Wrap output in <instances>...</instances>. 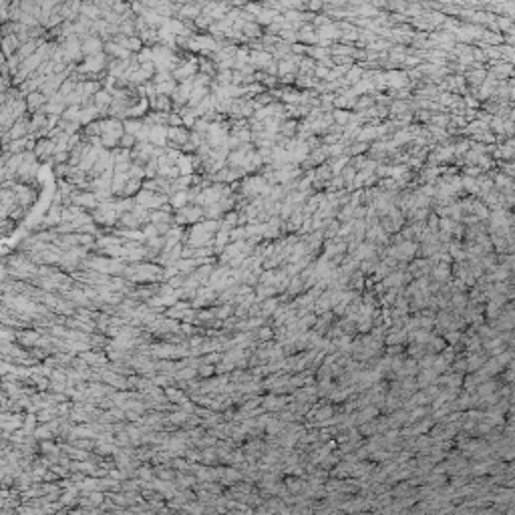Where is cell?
Segmentation results:
<instances>
[{
	"label": "cell",
	"mask_w": 515,
	"mask_h": 515,
	"mask_svg": "<svg viewBox=\"0 0 515 515\" xmlns=\"http://www.w3.org/2000/svg\"><path fill=\"white\" fill-rule=\"evenodd\" d=\"M111 155H113V161H115V165H117V163H127V161H131V151H127V149H121V147L113 149V151H111Z\"/></svg>",
	"instance_id": "cell-33"
},
{
	"label": "cell",
	"mask_w": 515,
	"mask_h": 515,
	"mask_svg": "<svg viewBox=\"0 0 515 515\" xmlns=\"http://www.w3.org/2000/svg\"><path fill=\"white\" fill-rule=\"evenodd\" d=\"M336 121H340V123H344V121H348V115L344 113V111H336Z\"/></svg>",
	"instance_id": "cell-44"
},
{
	"label": "cell",
	"mask_w": 515,
	"mask_h": 515,
	"mask_svg": "<svg viewBox=\"0 0 515 515\" xmlns=\"http://www.w3.org/2000/svg\"><path fill=\"white\" fill-rule=\"evenodd\" d=\"M79 117H81V107H67L63 119L69 121V123H79Z\"/></svg>",
	"instance_id": "cell-38"
},
{
	"label": "cell",
	"mask_w": 515,
	"mask_h": 515,
	"mask_svg": "<svg viewBox=\"0 0 515 515\" xmlns=\"http://www.w3.org/2000/svg\"><path fill=\"white\" fill-rule=\"evenodd\" d=\"M155 145H151V143H137L133 149H131V161L133 163H137V165H141V167H145L153 157H155Z\"/></svg>",
	"instance_id": "cell-6"
},
{
	"label": "cell",
	"mask_w": 515,
	"mask_h": 515,
	"mask_svg": "<svg viewBox=\"0 0 515 515\" xmlns=\"http://www.w3.org/2000/svg\"><path fill=\"white\" fill-rule=\"evenodd\" d=\"M203 220H205V212H203V208H199V205H195V203H189L183 210L175 212V226H183V228L189 226L191 228V226H195Z\"/></svg>",
	"instance_id": "cell-4"
},
{
	"label": "cell",
	"mask_w": 515,
	"mask_h": 515,
	"mask_svg": "<svg viewBox=\"0 0 515 515\" xmlns=\"http://www.w3.org/2000/svg\"><path fill=\"white\" fill-rule=\"evenodd\" d=\"M205 4H208V2H183V6H181V10H179L177 18H179L181 22H195V18L201 16Z\"/></svg>",
	"instance_id": "cell-10"
},
{
	"label": "cell",
	"mask_w": 515,
	"mask_h": 515,
	"mask_svg": "<svg viewBox=\"0 0 515 515\" xmlns=\"http://www.w3.org/2000/svg\"><path fill=\"white\" fill-rule=\"evenodd\" d=\"M117 230H141V224H139V220L129 212V214H125V216L119 218Z\"/></svg>",
	"instance_id": "cell-24"
},
{
	"label": "cell",
	"mask_w": 515,
	"mask_h": 515,
	"mask_svg": "<svg viewBox=\"0 0 515 515\" xmlns=\"http://www.w3.org/2000/svg\"><path fill=\"white\" fill-rule=\"evenodd\" d=\"M71 199H73V205H79V208L85 210V212H93V210L99 208V199H97V195H95L93 191H81V189H77Z\"/></svg>",
	"instance_id": "cell-8"
},
{
	"label": "cell",
	"mask_w": 515,
	"mask_h": 515,
	"mask_svg": "<svg viewBox=\"0 0 515 515\" xmlns=\"http://www.w3.org/2000/svg\"><path fill=\"white\" fill-rule=\"evenodd\" d=\"M105 55H107L109 59H119V61H129V59L133 57L131 50L123 48V46H121V44H117L115 40L105 42Z\"/></svg>",
	"instance_id": "cell-13"
},
{
	"label": "cell",
	"mask_w": 515,
	"mask_h": 515,
	"mask_svg": "<svg viewBox=\"0 0 515 515\" xmlns=\"http://www.w3.org/2000/svg\"><path fill=\"white\" fill-rule=\"evenodd\" d=\"M16 228V222H12V220H2V236L6 238V236H10V232Z\"/></svg>",
	"instance_id": "cell-43"
},
{
	"label": "cell",
	"mask_w": 515,
	"mask_h": 515,
	"mask_svg": "<svg viewBox=\"0 0 515 515\" xmlns=\"http://www.w3.org/2000/svg\"><path fill=\"white\" fill-rule=\"evenodd\" d=\"M143 189V181L141 179H129L127 181V185H125V189H123V193H121V197H127V199H135V195L139 193Z\"/></svg>",
	"instance_id": "cell-23"
},
{
	"label": "cell",
	"mask_w": 515,
	"mask_h": 515,
	"mask_svg": "<svg viewBox=\"0 0 515 515\" xmlns=\"http://www.w3.org/2000/svg\"><path fill=\"white\" fill-rule=\"evenodd\" d=\"M294 133H296V121H294V119H292V121H288V119H286V121H282L280 135H282V137H286V139H290Z\"/></svg>",
	"instance_id": "cell-37"
},
{
	"label": "cell",
	"mask_w": 515,
	"mask_h": 515,
	"mask_svg": "<svg viewBox=\"0 0 515 515\" xmlns=\"http://www.w3.org/2000/svg\"><path fill=\"white\" fill-rule=\"evenodd\" d=\"M191 139V131L187 127H169V145L173 149H181L183 145H187Z\"/></svg>",
	"instance_id": "cell-11"
},
{
	"label": "cell",
	"mask_w": 515,
	"mask_h": 515,
	"mask_svg": "<svg viewBox=\"0 0 515 515\" xmlns=\"http://www.w3.org/2000/svg\"><path fill=\"white\" fill-rule=\"evenodd\" d=\"M151 224L153 226H159V224H173L175 226V214L155 210V212H151Z\"/></svg>",
	"instance_id": "cell-21"
},
{
	"label": "cell",
	"mask_w": 515,
	"mask_h": 515,
	"mask_svg": "<svg viewBox=\"0 0 515 515\" xmlns=\"http://www.w3.org/2000/svg\"><path fill=\"white\" fill-rule=\"evenodd\" d=\"M181 125H183V119H181V115H179L177 111L169 113V127H181Z\"/></svg>",
	"instance_id": "cell-42"
},
{
	"label": "cell",
	"mask_w": 515,
	"mask_h": 515,
	"mask_svg": "<svg viewBox=\"0 0 515 515\" xmlns=\"http://www.w3.org/2000/svg\"><path fill=\"white\" fill-rule=\"evenodd\" d=\"M177 169H179L181 175H193V173H195L193 155H181V159L177 161Z\"/></svg>",
	"instance_id": "cell-27"
},
{
	"label": "cell",
	"mask_w": 515,
	"mask_h": 515,
	"mask_svg": "<svg viewBox=\"0 0 515 515\" xmlns=\"http://www.w3.org/2000/svg\"><path fill=\"white\" fill-rule=\"evenodd\" d=\"M101 125H103V135H101L103 147L109 149V151L117 149V147H119V143H121V139L125 137L123 121L107 117V119H103V121H101Z\"/></svg>",
	"instance_id": "cell-2"
},
{
	"label": "cell",
	"mask_w": 515,
	"mask_h": 515,
	"mask_svg": "<svg viewBox=\"0 0 515 515\" xmlns=\"http://www.w3.org/2000/svg\"><path fill=\"white\" fill-rule=\"evenodd\" d=\"M10 189L14 191L18 205H22L24 210H28L30 205L34 203V199H36V191H34V187H32V185H26V183H18V181H14V185H12Z\"/></svg>",
	"instance_id": "cell-7"
},
{
	"label": "cell",
	"mask_w": 515,
	"mask_h": 515,
	"mask_svg": "<svg viewBox=\"0 0 515 515\" xmlns=\"http://www.w3.org/2000/svg\"><path fill=\"white\" fill-rule=\"evenodd\" d=\"M216 107H218V97H216L214 93H210L208 97H205V99L201 101V105L195 109V113H197V117H199V119H203L205 115L214 113V111H216Z\"/></svg>",
	"instance_id": "cell-19"
},
{
	"label": "cell",
	"mask_w": 515,
	"mask_h": 515,
	"mask_svg": "<svg viewBox=\"0 0 515 515\" xmlns=\"http://www.w3.org/2000/svg\"><path fill=\"white\" fill-rule=\"evenodd\" d=\"M20 46H22V42H20V38L16 36V34H12V36H4L2 38V53H4V61L6 59H10V57H14L18 50H20Z\"/></svg>",
	"instance_id": "cell-18"
},
{
	"label": "cell",
	"mask_w": 515,
	"mask_h": 515,
	"mask_svg": "<svg viewBox=\"0 0 515 515\" xmlns=\"http://www.w3.org/2000/svg\"><path fill=\"white\" fill-rule=\"evenodd\" d=\"M137 143H139V141H137V139H135L133 135H127V133H125V137L121 139L119 147H121V149H127V151H131V149H133V147H135Z\"/></svg>",
	"instance_id": "cell-41"
},
{
	"label": "cell",
	"mask_w": 515,
	"mask_h": 515,
	"mask_svg": "<svg viewBox=\"0 0 515 515\" xmlns=\"http://www.w3.org/2000/svg\"><path fill=\"white\" fill-rule=\"evenodd\" d=\"M133 208H135V199H127V197H117V199H115V210H117L119 218L125 216V214H129Z\"/></svg>",
	"instance_id": "cell-30"
},
{
	"label": "cell",
	"mask_w": 515,
	"mask_h": 515,
	"mask_svg": "<svg viewBox=\"0 0 515 515\" xmlns=\"http://www.w3.org/2000/svg\"><path fill=\"white\" fill-rule=\"evenodd\" d=\"M141 232H143V234H145V240H147V242H149V240H153V238H157V236H159V232H157V228H155V226H153V224H147V226H143V228H141ZM147 242H145V244H147Z\"/></svg>",
	"instance_id": "cell-40"
},
{
	"label": "cell",
	"mask_w": 515,
	"mask_h": 515,
	"mask_svg": "<svg viewBox=\"0 0 515 515\" xmlns=\"http://www.w3.org/2000/svg\"><path fill=\"white\" fill-rule=\"evenodd\" d=\"M199 73H203V75H208V77L216 79V75H218V67H216V63H214L212 59H208V57H199Z\"/></svg>",
	"instance_id": "cell-26"
},
{
	"label": "cell",
	"mask_w": 515,
	"mask_h": 515,
	"mask_svg": "<svg viewBox=\"0 0 515 515\" xmlns=\"http://www.w3.org/2000/svg\"><path fill=\"white\" fill-rule=\"evenodd\" d=\"M210 127H212V123H210V121H205V119H197V123H195V127H193L191 131H195V133H199V135H203V137H208Z\"/></svg>",
	"instance_id": "cell-39"
},
{
	"label": "cell",
	"mask_w": 515,
	"mask_h": 515,
	"mask_svg": "<svg viewBox=\"0 0 515 515\" xmlns=\"http://www.w3.org/2000/svg\"><path fill=\"white\" fill-rule=\"evenodd\" d=\"M169 203H171V208H173L175 212L183 210L185 205H189V195H187V191H177V193H171V195H169Z\"/></svg>",
	"instance_id": "cell-22"
},
{
	"label": "cell",
	"mask_w": 515,
	"mask_h": 515,
	"mask_svg": "<svg viewBox=\"0 0 515 515\" xmlns=\"http://www.w3.org/2000/svg\"><path fill=\"white\" fill-rule=\"evenodd\" d=\"M8 135H10V139H12V141L28 137V135H30V117L26 115V117L18 119V121L14 123V127L8 131Z\"/></svg>",
	"instance_id": "cell-16"
},
{
	"label": "cell",
	"mask_w": 515,
	"mask_h": 515,
	"mask_svg": "<svg viewBox=\"0 0 515 515\" xmlns=\"http://www.w3.org/2000/svg\"><path fill=\"white\" fill-rule=\"evenodd\" d=\"M220 87H228V85H234V71H222V73H218L216 75V79H214Z\"/></svg>",
	"instance_id": "cell-35"
},
{
	"label": "cell",
	"mask_w": 515,
	"mask_h": 515,
	"mask_svg": "<svg viewBox=\"0 0 515 515\" xmlns=\"http://www.w3.org/2000/svg\"><path fill=\"white\" fill-rule=\"evenodd\" d=\"M197 73H199V57L187 55V57L183 59V63H181L171 75H173V79H175L177 83H185V81L193 79Z\"/></svg>",
	"instance_id": "cell-5"
},
{
	"label": "cell",
	"mask_w": 515,
	"mask_h": 515,
	"mask_svg": "<svg viewBox=\"0 0 515 515\" xmlns=\"http://www.w3.org/2000/svg\"><path fill=\"white\" fill-rule=\"evenodd\" d=\"M57 153V143L53 139H38L34 147V155L38 161H53Z\"/></svg>",
	"instance_id": "cell-9"
},
{
	"label": "cell",
	"mask_w": 515,
	"mask_h": 515,
	"mask_svg": "<svg viewBox=\"0 0 515 515\" xmlns=\"http://www.w3.org/2000/svg\"><path fill=\"white\" fill-rule=\"evenodd\" d=\"M99 53H105V42H103L101 36H87L83 40V55L85 57H93V55H99Z\"/></svg>",
	"instance_id": "cell-12"
},
{
	"label": "cell",
	"mask_w": 515,
	"mask_h": 515,
	"mask_svg": "<svg viewBox=\"0 0 515 515\" xmlns=\"http://www.w3.org/2000/svg\"><path fill=\"white\" fill-rule=\"evenodd\" d=\"M149 105H151V111H155V113H173L175 111L171 97H165V95H157V97L149 99Z\"/></svg>",
	"instance_id": "cell-14"
},
{
	"label": "cell",
	"mask_w": 515,
	"mask_h": 515,
	"mask_svg": "<svg viewBox=\"0 0 515 515\" xmlns=\"http://www.w3.org/2000/svg\"><path fill=\"white\" fill-rule=\"evenodd\" d=\"M83 135H85L87 139H93V137H101V135H103V125H101V121H95V123L87 125V127L83 129Z\"/></svg>",
	"instance_id": "cell-32"
},
{
	"label": "cell",
	"mask_w": 515,
	"mask_h": 515,
	"mask_svg": "<svg viewBox=\"0 0 515 515\" xmlns=\"http://www.w3.org/2000/svg\"><path fill=\"white\" fill-rule=\"evenodd\" d=\"M179 115H181V119H183V127H187L189 131L195 127V123H197V113H195V109H191V107H183L181 111H177Z\"/></svg>",
	"instance_id": "cell-25"
},
{
	"label": "cell",
	"mask_w": 515,
	"mask_h": 515,
	"mask_svg": "<svg viewBox=\"0 0 515 515\" xmlns=\"http://www.w3.org/2000/svg\"><path fill=\"white\" fill-rule=\"evenodd\" d=\"M123 127H125V133H127V135H133V137L137 139V135L141 133V129L145 127V123H143V119H127V121H123Z\"/></svg>",
	"instance_id": "cell-29"
},
{
	"label": "cell",
	"mask_w": 515,
	"mask_h": 515,
	"mask_svg": "<svg viewBox=\"0 0 515 515\" xmlns=\"http://www.w3.org/2000/svg\"><path fill=\"white\" fill-rule=\"evenodd\" d=\"M212 91H210V87H193V91H191V99H189V105L187 107H191V109H197L199 105H201V101L208 97Z\"/></svg>",
	"instance_id": "cell-20"
},
{
	"label": "cell",
	"mask_w": 515,
	"mask_h": 515,
	"mask_svg": "<svg viewBox=\"0 0 515 515\" xmlns=\"http://www.w3.org/2000/svg\"><path fill=\"white\" fill-rule=\"evenodd\" d=\"M230 240H232V244H236V242H248L246 226H238V228H234V230L230 232Z\"/></svg>",
	"instance_id": "cell-36"
},
{
	"label": "cell",
	"mask_w": 515,
	"mask_h": 515,
	"mask_svg": "<svg viewBox=\"0 0 515 515\" xmlns=\"http://www.w3.org/2000/svg\"><path fill=\"white\" fill-rule=\"evenodd\" d=\"M81 10H83V2H79V0L61 4V14H63L65 22H77V18L81 16Z\"/></svg>",
	"instance_id": "cell-15"
},
{
	"label": "cell",
	"mask_w": 515,
	"mask_h": 515,
	"mask_svg": "<svg viewBox=\"0 0 515 515\" xmlns=\"http://www.w3.org/2000/svg\"><path fill=\"white\" fill-rule=\"evenodd\" d=\"M81 14H83V16H87L89 20H93V22H97V20H101V18H103V12L95 6V2H83V10H81Z\"/></svg>",
	"instance_id": "cell-28"
},
{
	"label": "cell",
	"mask_w": 515,
	"mask_h": 515,
	"mask_svg": "<svg viewBox=\"0 0 515 515\" xmlns=\"http://www.w3.org/2000/svg\"><path fill=\"white\" fill-rule=\"evenodd\" d=\"M203 212H205V220H216V222H222V220H224V216H226V212L222 210V205H220V203L208 205V208H203Z\"/></svg>",
	"instance_id": "cell-31"
},
{
	"label": "cell",
	"mask_w": 515,
	"mask_h": 515,
	"mask_svg": "<svg viewBox=\"0 0 515 515\" xmlns=\"http://www.w3.org/2000/svg\"><path fill=\"white\" fill-rule=\"evenodd\" d=\"M159 177V159H151L145 165V179H155Z\"/></svg>",
	"instance_id": "cell-34"
},
{
	"label": "cell",
	"mask_w": 515,
	"mask_h": 515,
	"mask_svg": "<svg viewBox=\"0 0 515 515\" xmlns=\"http://www.w3.org/2000/svg\"><path fill=\"white\" fill-rule=\"evenodd\" d=\"M123 276L131 282H147V284L149 282H159V280H163V268L159 264H153V262L129 264Z\"/></svg>",
	"instance_id": "cell-1"
},
{
	"label": "cell",
	"mask_w": 515,
	"mask_h": 515,
	"mask_svg": "<svg viewBox=\"0 0 515 515\" xmlns=\"http://www.w3.org/2000/svg\"><path fill=\"white\" fill-rule=\"evenodd\" d=\"M115 199H117V197H115ZM115 199H113V201H103V203H99L97 210L89 212L91 218H93V222H95L97 226H101L103 230H115L117 224H119V214H117V210H115Z\"/></svg>",
	"instance_id": "cell-3"
},
{
	"label": "cell",
	"mask_w": 515,
	"mask_h": 515,
	"mask_svg": "<svg viewBox=\"0 0 515 515\" xmlns=\"http://www.w3.org/2000/svg\"><path fill=\"white\" fill-rule=\"evenodd\" d=\"M46 103H48V99H46L40 91L30 93V95L26 97V105H28V113H30V115H34V113L42 111V109L46 107Z\"/></svg>",
	"instance_id": "cell-17"
}]
</instances>
